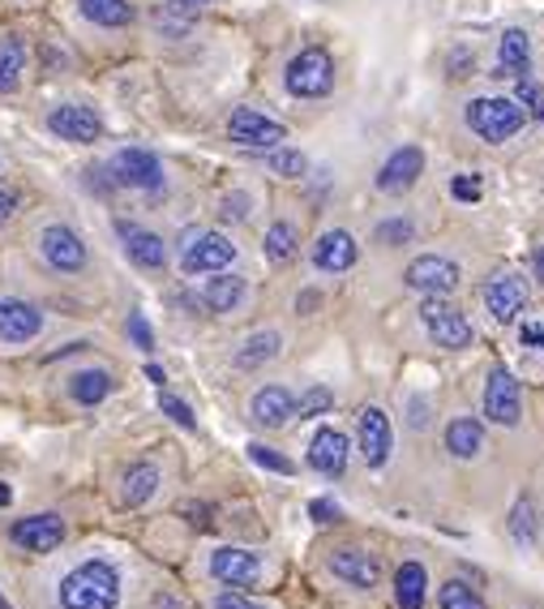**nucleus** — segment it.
<instances>
[{
	"label": "nucleus",
	"mask_w": 544,
	"mask_h": 609,
	"mask_svg": "<svg viewBox=\"0 0 544 609\" xmlns=\"http://www.w3.org/2000/svg\"><path fill=\"white\" fill-rule=\"evenodd\" d=\"M279 348H283V335H279V331H257V335H248L245 344H241V353H236V369H257V365L275 360Z\"/></svg>",
	"instance_id": "30"
},
{
	"label": "nucleus",
	"mask_w": 544,
	"mask_h": 609,
	"mask_svg": "<svg viewBox=\"0 0 544 609\" xmlns=\"http://www.w3.org/2000/svg\"><path fill=\"white\" fill-rule=\"evenodd\" d=\"M485 447V425L472 421V416H459L445 425V451L454 459H476Z\"/></svg>",
	"instance_id": "25"
},
{
	"label": "nucleus",
	"mask_w": 544,
	"mask_h": 609,
	"mask_svg": "<svg viewBox=\"0 0 544 609\" xmlns=\"http://www.w3.org/2000/svg\"><path fill=\"white\" fill-rule=\"evenodd\" d=\"M425 172V151L420 147H398L382 168H378V189L382 194H403L416 185V176Z\"/></svg>",
	"instance_id": "17"
},
{
	"label": "nucleus",
	"mask_w": 544,
	"mask_h": 609,
	"mask_svg": "<svg viewBox=\"0 0 544 609\" xmlns=\"http://www.w3.org/2000/svg\"><path fill=\"white\" fill-rule=\"evenodd\" d=\"M528 69H532V44H528V35L523 31H506L501 35V48H497V73L494 78H528Z\"/></svg>",
	"instance_id": "22"
},
{
	"label": "nucleus",
	"mask_w": 544,
	"mask_h": 609,
	"mask_svg": "<svg viewBox=\"0 0 544 609\" xmlns=\"http://www.w3.org/2000/svg\"><path fill=\"white\" fill-rule=\"evenodd\" d=\"M403 279H407V288H416V292H425V297H445V292L459 288V266L442 254H420L407 266Z\"/></svg>",
	"instance_id": "10"
},
{
	"label": "nucleus",
	"mask_w": 544,
	"mask_h": 609,
	"mask_svg": "<svg viewBox=\"0 0 544 609\" xmlns=\"http://www.w3.org/2000/svg\"><path fill=\"white\" fill-rule=\"evenodd\" d=\"M442 609H489L481 597H476V588H467L463 579H445L442 584Z\"/></svg>",
	"instance_id": "34"
},
{
	"label": "nucleus",
	"mask_w": 544,
	"mask_h": 609,
	"mask_svg": "<svg viewBox=\"0 0 544 609\" xmlns=\"http://www.w3.org/2000/svg\"><path fill=\"white\" fill-rule=\"evenodd\" d=\"M228 138L236 147H248V151H275V147L288 142V129L279 120H270L266 112H257V107H236L228 116Z\"/></svg>",
	"instance_id": "4"
},
{
	"label": "nucleus",
	"mask_w": 544,
	"mask_h": 609,
	"mask_svg": "<svg viewBox=\"0 0 544 609\" xmlns=\"http://www.w3.org/2000/svg\"><path fill=\"white\" fill-rule=\"evenodd\" d=\"M331 571L351 584V588H373L378 579H382V566L373 554H364V550H335L331 554Z\"/></svg>",
	"instance_id": "21"
},
{
	"label": "nucleus",
	"mask_w": 544,
	"mask_h": 609,
	"mask_svg": "<svg viewBox=\"0 0 544 609\" xmlns=\"http://www.w3.org/2000/svg\"><path fill=\"white\" fill-rule=\"evenodd\" d=\"M39 254L48 262L51 271H60V275H78V271H86V245H82V237L69 228V223H48L44 232H39Z\"/></svg>",
	"instance_id": "5"
},
{
	"label": "nucleus",
	"mask_w": 544,
	"mask_h": 609,
	"mask_svg": "<svg viewBox=\"0 0 544 609\" xmlns=\"http://www.w3.org/2000/svg\"><path fill=\"white\" fill-rule=\"evenodd\" d=\"M154 490H159V468H154V463H134V468L125 472L120 498H125L129 507H142V503L154 498Z\"/></svg>",
	"instance_id": "31"
},
{
	"label": "nucleus",
	"mask_w": 544,
	"mask_h": 609,
	"mask_svg": "<svg viewBox=\"0 0 544 609\" xmlns=\"http://www.w3.org/2000/svg\"><path fill=\"white\" fill-rule=\"evenodd\" d=\"M82 18L95 22V26H107V31H120L134 22V4L129 0H78Z\"/></svg>",
	"instance_id": "28"
},
{
	"label": "nucleus",
	"mask_w": 544,
	"mask_h": 609,
	"mask_svg": "<svg viewBox=\"0 0 544 609\" xmlns=\"http://www.w3.org/2000/svg\"><path fill=\"white\" fill-rule=\"evenodd\" d=\"M356 237L344 232V228H331V232H322L317 237V245H313V266L317 271H326V275H339V271H351L356 266Z\"/></svg>",
	"instance_id": "18"
},
{
	"label": "nucleus",
	"mask_w": 544,
	"mask_h": 609,
	"mask_svg": "<svg viewBox=\"0 0 544 609\" xmlns=\"http://www.w3.org/2000/svg\"><path fill=\"white\" fill-rule=\"evenodd\" d=\"M9 503H13V490H9V485H4V481H0V510L9 507Z\"/></svg>",
	"instance_id": "48"
},
{
	"label": "nucleus",
	"mask_w": 544,
	"mask_h": 609,
	"mask_svg": "<svg viewBox=\"0 0 544 609\" xmlns=\"http://www.w3.org/2000/svg\"><path fill=\"white\" fill-rule=\"evenodd\" d=\"M467 129L485 142H506L523 129V107L514 100H472L467 103Z\"/></svg>",
	"instance_id": "3"
},
{
	"label": "nucleus",
	"mask_w": 544,
	"mask_h": 609,
	"mask_svg": "<svg viewBox=\"0 0 544 609\" xmlns=\"http://www.w3.org/2000/svg\"><path fill=\"white\" fill-rule=\"evenodd\" d=\"M262 245H266V257H270L275 266H288V262L300 254V232L292 223L279 219V223L266 228V241H262Z\"/></svg>",
	"instance_id": "32"
},
{
	"label": "nucleus",
	"mask_w": 544,
	"mask_h": 609,
	"mask_svg": "<svg viewBox=\"0 0 544 609\" xmlns=\"http://www.w3.org/2000/svg\"><path fill=\"white\" fill-rule=\"evenodd\" d=\"M412 237H416V223L412 219H386V223H378V241L391 245V250L412 245Z\"/></svg>",
	"instance_id": "37"
},
{
	"label": "nucleus",
	"mask_w": 544,
	"mask_h": 609,
	"mask_svg": "<svg viewBox=\"0 0 544 609\" xmlns=\"http://www.w3.org/2000/svg\"><path fill=\"white\" fill-rule=\"evenodd\" d=\"M248 459L257 463V468H266V472H279V476H292L297 472V463L288 456H279L275 447H266V443H248Z\"/></svg>",
	"instance_id": "35"
},
{
	"label": "nucleus",
	"mask_w": 544,
	"mask_h": 609,
	"mask_svg": "<svg viewBox=\"0 0 544 609\" xmlns=\"http://www.w3.org/2000/svg\"><path fill=\"white\" fill-rule=\"evenodd\" d=\"M210 575L228 588H253L262 579V559L248 550H236V545H223L210 554Z\"/></svg>",
	"instance_id": "13"
},
{
	"label": "nucleus",
	"mask_w": 544,
	"mask_h": 609,
	"mask_svg": "<svg viewBox=\"0 0 544 609\" xmlns=\"http://www.w3.org/2000/svg\"><path fill=\"white\" fill-rule=\"evenodd\" d=\"M510 537L519 541V545H532V537H536V524H532V503L528 498H519L514 510H510Z\"/></svg>",
	"instance_id": "36"
},
{
	"label": "nucleus",
	"mask_w": 544,
	"mask_h": 609,
	"mask_svg": "<svg viewBox=\"0 0 544 609\" xmlns=\"http://www.w3.org/2000/svg\"><path fill=\"white\" fill-rule=\"evenodd\" d=\"M425 588H429V575H425L420 562H403L395 571L398 609H425Z\"/></svg>",
	"instance_id": "27"
},
{
	"label": "nucleus",
	"mask_w": 544,
	"mask_h": 609,
	"mask_svg": "<svg viewBox=\"0 0 544 609\" xmlns=\"http://www.w3.org/2000/svg\"><path fill=\"white\" fill-rule=\"evenodd\" d=\"M129 335H134V344L138 348H154V331H150V322L142 318V313H129Z\"/></svg>",
	"instance_id": "41"
},
{
	"label": "nucleus",
	"mask_w": 544,
	"mask_h": 609,
	"mask_svg": "<svg viewBox=\"0 0 544 609\" xmlns=\"http://www.w3.org/2000/svg\"><path fill=\"white\" fill-rule=\"evenodd\" d=\"M13 545H22L26 554H51L65 541V519L60 515H31L13 524Z\"/></svg>",
	"instance_id": "15"
},
{
	"label": "nucleus",
	"mask_w": 544,
	"mask_h": 609,
	"mask_svg": "<svg viewBox=\"0 0 544 609\" xmlns=\"http://www.w3.org/2000/svg\"><path fill=\"white\" fill-rule=\"evenodd\" d=\"M48 129L60 138V142H78V147H86V142L103 138L100 112H95V107H86V103H60V107H51Z\"/></svg>",
	"instance_id": "9"
},
{
	"label": "nucleus",
	"mask_w": 544,
	"mask_h": 609,
	"mask_svg": "<svg viewBox=\"0 0 544 609\" xmlns=\"http://www.w3.org/2000/svg\"><path fill=\"white\" fill-rule=\"evenodd\" d=\"M360 451H364V463L369 468H382L391 459V447H395V429H391V416L382 407H364L360 412Z\"/></svg>",
	"instance_id": "16"
},
{
	"label": "nucleus",
	"mask_w": 544,
	"mask_h": 609,
	"mask_svg": "<svg viewBox=\"0 0 544 609\" xmlns=\"http://www.w3.org/2000/svg\"><path fill=\"white\" fill-rule=\"evenodd\" d=\"M116 232H120V245H125V254H129L134 266H142V271H163V266H167V245H163V237H154L150 228L120 219Z\"/></svg>",
	"instance_id": "14"
},
{
	"label": "nucleus",
	"mask_w": 544,
	"mask_h": 609,
	"mask_svg": "<svg viewBox=\"0 0 544 609\" xmlns=\"http://www.w3.org/2000/svg\"><path fill=\"white\" fill-rule=\"evenodd\" d=\"M112 176L116 185H129V189H142V194H159L163 189V163L159 154L147 147H125L112 159Z\"/></svg>",
	"instance_id": "6"
},
{
	"label": "nucleus",
	"mask_w": 544,
	"mask_h": 609,
	"mask_svg": "<svg viewBox=\"0 0 544 609\" xmlns=\"http://www.w3.org/2000/svg\"><path fill=\"white\" fill-rule=\"evenodd\" d=\"M347 438L339 434V429H317L313 434V443H309V468L313 472H322V476H344V468H347Z\"/></svg>",
	"instance_id": "19"
},
{
	"label": "nucleus",
	"mask_w": 544,
	"mask_h": 609,
	"mask_svg": "<svg viewBox=\"0 0 544 609\" xmlns=\"http://www.w3.org/2000/svg\"><path fill=\"white\" fill-rule=\"evenodd\" d=\"M532 112H536V120L544 125V95H536V100H532Z\"/></svg>",
	"instance_id": "49"
},
{
	"label": "nucleus",
	"mask_w": 544,
	"mask_h": 609,
	"mask_svg": "<svg viewBox=\"0 0 544 609\" xmlns=\"http://www.w3.org/2000/svg\"><path fill=\"white\" fill-rule=\"evenodd\" d=\"M288 91L297 100H326L335 91V56L326 48H304L288 60V73H283Z\"/></svg>",
	"instance_id": "2"
},
{
	"label": "nucleus",
	"mask_w": 544,
	"mask_h": 609,
	"mask_svg": "<svg viewBox=\"0 0 544 609\" xmlns=\"http://www.w3.org/2000/svg\"><path fill=\"white\" fill-rule=\"evenodd\" d=\"M69 395L78 400L82 407H95L112 395V374L107 369H78L69 378Z\"/></svg>",
	"instance_id": "26"
},
{
	"label": "nucleus",
	"mask_w": 544,
	"mask_h": 609,
	"mask_svg": "<svg viewBox=\"0 0 544 609\" xmlns=\"http://www.w3.org/2000/svg\"><path fill=\"white\" fill-rule=\"evenodd\" d=\"M519 340H523V344H536V348H544V326H523V331H519Z\"/></svg>",
	"instance_id": "46"
},
{
	"label": "nucleus",
	"mask_w": 544,
	"mask_h": 609,
	"mask_svg": "<svg viewBox=\"0 0 544 609\" xmlns=\"http://www.w3.org/2000/svg\"><path fill=\"white\" fill-rule=\"evenodd\" d=\"M60 609H116L120 606V571L107 559H82L56 584Z\"/></svg>",
	"instance_id": "1"
},
{
	"label": "nucleus",
	"mask_w": 544,
	"mask_h": 609,
	"mask_svg": "<svg viewBox=\"0 0 544 609\" xmlns=\"http://www.w3.org/2000/svg\"><path fill=\"white\" fill-rule=\"evenodd\" d=\"M523 301H528V288L514 275H501V279H494L485 288V304H489V313H494L497 322H514V313L523 309Z\"/></svg>",
	"instance_id": "23"
},
{
	"label": "nucleus",
	"mask_w": 544,
	"mask_h": 609,
	"mask_svg": "<svg viewBox=\"0 0 544 609\" xmlns=\"http://www.w3.org/2000/svg\"><path fill=\"white\" fill-rule=\"evenodd\" d=\"M253 421L257 425H266V429H283L292 416H297V395L288 391V387H262L257 395H253Z\"/></svg>",
	"instance_id": "20"
},
{
	"label": "nucleus",
	"mask_w": 544,
	"mask_h": 609,
	"mask_svg": "<svg viewBox=\"0 0 544 609\" xmlns=\"http://www.w3.org/2000/svg\"><path fill=\"white\" fill-rule=\"evenodd\" d=\"M266 168L275 172V176H288V181H297V176H304L309 172V159L300 151H292V147H275L270 151V159H266Z\"/></svg>",
	"instance_id": "33"
},
{
	"label": "nucleus",
	"mask_w": 544,
	"mask_h": 609,
	"mask_svg": "<svg viewBox=\"0 0 544 609\" xmlns=\"http://www.w3.org/2000/svg\"><path fill=\"white\" fill-rule=\"evenodd\" d=\"M450 194H454L459 203H476V198H481V176H454V181H450Z\"/></svg>",
	"instance_id": "40"
},
{
	"label": "nucleus",
	"mask_w": 544,
	"mask_h": 609,
	"mask_svg": "<svg viewBox=\"0 0 544 609\" xmlns=\"http://www.w3.org/2000/svg\"><path fill=\"white\" fill-rule=\"evenodd\" d=\"M485 416L497 425H519L523 416V400H519V382L506 365H497L494 374L485 378Z\"/></svg>",
	"instance_id": "11"
},
{
	"label": "nucleus",
	"mask_w": 544,
	"mask_h": 609,
	"mask_svg": "<svg viewBox=\"0 0 544 609\" xmlns=\"http://www.w3.org/2000/svg\"><path fill=\"white\" fill-rule=\"evenodd\" d=\"M309 515H313L317 524H335V519H339V507H335L331 498H313V503H309Z\"/></svg>",
	"instance_id": "42"
},
{
	"label": "nucleus",
	"mask_w": 544,
	"mask_h": 609,
	"mask_svg": "<svg viewBox=\"0 0 544 609\" xmlns=\"http://www.w3.org/2000/svg\"><path fill=\"white\" fill-rule=\"evenodd\" d=\"M232 262H236V245H232L223 232H198V237L185 245L181 271H185V275H215V271H228Z\"/></svg>",
	"instance_id": "7"
},
{
	"label": "nucleus",
	"mask_w": 544,
	"mask_h": 609,
	"mask_svg": "<svg viewBox=\"0 0 544 609\" xmlns=\"http://www.w3.org/2000/svg\"><path fill=\"white\" fill-rule=\"evenodd\" d=\"M181 9H194V4H210V0H176Z\"/></svg>",
	"instance_id": "51"
},
{
	"label": "nucleus",
	"mask_w": 544,
	"mask_h": 609,
	"mask_svg": "<svg viewBox=\"0 0 544 609\" xmlns=\"http://www.w3.org/2000/svg\"><path fill=\"white\" fill-rule=\"evenodd\" d=\"M44 331V309L22 297H0V340L4 344H31Z\"/></svg>",
	"instance_id": "12"
},
{
	"label": "nucleus",
	"mask_w": 544,
	"mask_h": 609,
	"mask_svg": "<svg viewBox=\"0 0 544 609\" xmlns=\"http://www.w3.org/2000/svg\"><path fill=\"white\" fill-rule=\"evenodd\" d=\"M223 215H228V219H245V215H248V198H245V194H232V198H223Z\"/></svg>",
	"instance_id": "44"
},
{
	"label": "nucleus",
	"mask_w": 544,
	"mask_h": 609,
	"mask_svg": "<svg viewBox=\"0 0 544 609\" xmlns=\"http://www.w3.org/2000/svg\"><path fill=\"white\" fill-rule=\"evenodd\" d=\"M215 609H262V606H253V601L241 597V593H223V597L215 601Z\"/></svg>",
	"instance_id": "45"
},
{
	"label": "nucleus",
	"mask_w": 544,
	"mask_h": 609,
	"mask_svg": "<svg viewBox=\"0 0 544 609\" xmlns=\"http://www.w3.org/2000/svg\"><path fill=\"white\" fill-rule=\"evenodd\" d=\"M0 609H13V606H9V601H4V597H0Z\"/></svg>",
	"instance_id": "52"
},
{
	"label": "nucleus",
	"mask_w": 544,
	"mask_h": 609,
	"mask_svg": "<svg viewBox=\"0 0 544 609\" xmlns=\"http://www.w3.org/2000/svg\"><path fill=\"white\" fill-rule=\"evenodd\" d=\"M420 313H425V326H429V335H433V344L445 348V353H459V348H467L472 344V322L454 309V304L445 301H425L420 304Z\"/></svg>",
	"instance_id": "8"
},
{
	"label": "nucleus",
	"mask_w": 544,
	"mask_h": 609,
	"mask_svg": "<svg viewBox=\"0 0 544 609\" xmlns=\"http://www.w3.org/2000/svg\"><path fill=\"white\" fill-rule=\"evenodd\" d=\"M536 275H541V279H544V245H541V250H536Z\"/></svg>",
	"instance_id": "50"
},
{
	"label": "nucleus",
	"mask_w": 544,
	"mask_h": 609,
	"mask_svg": "<svg viewBox=\"0 0 544 609\" xmlns=\"http://www.w3.org/2000/svg\"><path fill=\"white\" fill-rule=\"evenodd\" d=\"M147 378L154 382V387H163V382H167V374H163L159 365H147Z\"/></svg>",
	"instance_id": "47"
},
{
	"label": "nucleus",
	"mask_w": 544,
	"mask_h": 609,
	"mask_svg": "<svg viewBox=\"0 0 544 609\" xmlns=\"http://www.w3.org/2000/svg\"><path fill=\"white\" fill-rule=\"evenodd\" d=\"M22 73H26V39L9 35L0 39V91H18L22 87Z\"/></svg>",
	"instance_id": "29"
},
{
	"label": "nucleus",
	"mask_w": 544,
	"mask_h": 609,
	"mask_svg": "<svg viewBox=\"0 0 544 609\" xmlns=\"http://www.w3.org/2000/svg\"><path fill=\"white\" fill-rule=\"evenodd\" d=\"M159 407H163V412H167L181 429H198V416H194V407L185 404V400H176V395H167V391H163V395H159Z\"/></svg>",
	"instance_id": "39"
},
{
	"label": "nucleus",
	"mask_w": 544,
	"mask_h": 609,
	"mask_svg": "<svg viewBox=\"0 0 544 609\" xmlns=\"http://www.w3.org/2000/svg\"><path fill=\"white\" fill-rule=\"evenodd\" d=\"M331 404H335V395L326 391V387H309L304 395L297 400V416L300 421H309V416H322V412H331Z\"/></svg>",
	"instance_id": "38"
},
{
	"label": "nucleus",
	"mask_w": 544,
	"mask_h": 609,
	"mask_svg": "<svg viewBox=\"0 0 544 609\" xmlns=\"http://www.w3.org/2000/svg\"><path fill=\"white\" fill-rule=\"evenodd\" d=\"M13 215H18V194H13V189H4V185H0V228H4V223H9V219H13Z\"/></svg>",
	"instance_id": "43"
},
{
	"label": "nucleus",
	"mask_w": 544,
	"mask_h": 609,
	"mask_svg": "<svg viewBox=\"0 0 544 609\" xmlns=\"http://www.w3.org/2000/svg\"><path fill=\"white\" fill-rule=\"evenodd\" d=\"M245 279L241 275H223V271H215V279H206V288H201V301L210 313H232V309H241L245 301Z\"/></svg>",
	"instance_id": "24"
}]
</instances>
